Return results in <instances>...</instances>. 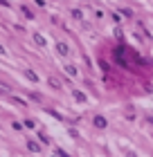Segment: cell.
<instances>
[{"instance_id": "7a4b0ae2", "label": "cell", "mask_w": 153, "mask_h": 157, "mask_svg": "<svg viewBox=\"0 0 153 157\" xmlns=\"http://www.w3.org/2000/svg\"><path fill=\"white\" fill-rule=\"evenodd\" d=\"M56 49H59V52H61V54H65V52H68V47H65V45H63V43H61V45H56Z\"/></svg>"}, {"instance_id": "6da1fadb", "label": "cell", "mask_w": 153, "mask_h": 157, "mask_svg": "<svg viewBox=\"0 0 153 157\" xmlns=\"http://www.w3.org/2000/svg\"><path fill=\"white\" fill-rule=\"evenodd\" d=\"M95 126L97 128H106V119L104 117H95Z\"/></svg>"}]
</instances>
